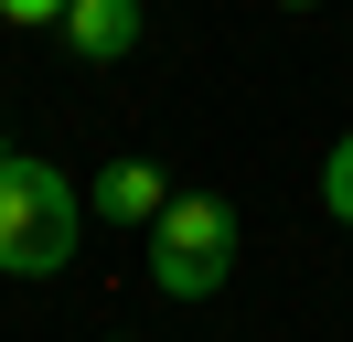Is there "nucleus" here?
<instances>
[{
	"label": "nucleus",
	"mask_w": 353,
	"mask_h": 342,
	"mask_svg": "<svg viewBox=\"0 0 353 342\" xmlns=\"http://www.w3.org/2000/svg\"><path fill=\"white\" fill-rule=\"evenodd\" d=\"M0 161H11V139H0Z\"/></svg>",
	"instance_id": "6e6552de"
},
{
	"label": "nucleus",
	"mask_w": 353,
	"mask_h": 342,
	"mask_svg": "<svg viewBox=\"0 0 353 342\" xmlns=\"http://www.w3.org/2000/svg\"><path fill=\"white\" fill-rule=\"evenodd\" d=\"M289 11H321V0H289Z\"/></svg>",
	"instance_id": "0eeeda50"
},
{
	"label": "nucleus",
	"mask_w": 353,
	"mask_h": 342,
	"mask_svg": "<svg viewBox=\"0 0 353 342\" xmlns=\"http://www.w3.org/2000/svg\"><path fill=\"white\" fill-rule=\"evenodd\" d=\"M86 203L108 214V225H161V214H172V171L161 161H108Z\"/></svg>",
	"instance_id": "7ed1b4c3"
},
{
	"label": "nucleus",
	"mask_w": 353,
	"mask_h": 342,
	"mask_svg": "<svg viewBox=\"0 0 353 342\" xmlns=\"http://www.w3.org/2000/svg\"><path fill=\"white\" fill-rule=\"evenodd\" d=\"M321 203H332V214L353 225V128L332 139V161H321Z\"/></svg>",
	"instance_id": "39448f33"
},
{
	"label": "nucleus",
	"mask_w": 353,
	"mask_h": 342,
	"mask_svg": "<svg viewBox=\"0 0 353 342\" xmlns=\"http://www.w3.org/2000/svg\"><path fill=\"white\" fill-rule=\"evenodd\" d=\"M65 43H75L86 64L139 54V0H75V11H65Z\"/></svg>",
	"instance_id": "20e7f679"
},
{
	"label": "nucleus",
	"mask_w": 353,
	"mask_h": 342,
	"mask_svg": "<svg viewBox=\"0 0 353 342\" xmlns=\"http://www.w3.org/2000/svg\"><path fill=\"white\" fill-rule=\"evenodd\" d=\"M65 11H75V0H0V21H22V32H43V21L65 32Z\"/></svg>",
	"instance_id": "423d86ee"
},
{
	"label": "nucleus",
	"mask_w": 353,
	"mask_h": 342,
	"mask_svg": "<svg viewBox=\"0 0 353 342\" xmlns=\"http://www.w3.org/2000/svg\"><path fill=\"white\" fill-rule=\"evenodd\" d=\"M150 278H161V299H214L236 278V203L225 192H172V214L150 225Z\"/></svg>",
	"instance_id": "f03ea898"
},
{
	"label": "nucleus",
	"mask_w": 353,
	"mask_h": 342,
	"mask_svg": "<svg viewBox=\"0 0 353 342\" xmlns=\"http://www.w3.org/2000/svg\"><path fill=\"white\" fill-rule=\"evenodd\" d=\"M75 225H86L75 182L32 150H11L0 161V278H54L75 256Z\"/></svg>",
	"instance_id": "f257e3e1"
}]
</instances>
